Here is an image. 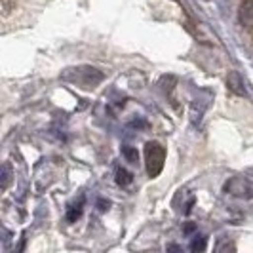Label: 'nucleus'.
I'll use <instances>...</instances> for the list:
<instances>
[{
    "label": "nucleus",
    "instance_id": "f257e3e1",
    "mask_svg": "<svg viewBox=\"0 0 253 253\" xmlns=\"http://www.w3.org/2000/svg\"><path fill=\"white\" fill-rule=\"evenodd\" d=\"M61 78L65 82H71V84H76L80 88H95L97 84L103 82V73L97 71L95 67H89V65H82V67H73V69H65L61 73Z\"/></svg>",
    "mask_w": 253,
    "mask_h": 253
},
{
    "label": "nucleus",
    "instance_id": "f03ea898",
    "mask_svg": "<svg viewBox=\"0 0 253 253\" xmlns=\"http://www.w3.org/2000/svg\"><path fill=\"white\" fill-rule=\"evenodd\" d=\"M145 160H147V171H149V175H151V177L160 175V171H162L164 162H166L164 147H160V145L154 143V141L147 143V147H145Z\"/></svg>",
    "mask_w": 253,
    "mask_h": 253
},
{
    "label": "nucleus",
    "instance_id": "7ed1b4c3",
    "mask_svg": "<svg viewBox=\"0 0 253 253\" xmlns=\"http://www.w3.org/2000/svg\"><path fill=\"white\" fill-rule=\"evenodd\" d=\"M225 190L228 194L236 196V198H252L253 196V189L250 185V181L244 177H230L225 183Z\"/></svg>",
    "mask_w": 253,
    "mask_h": 253
},
{
    "label": "nucleus",
    "instance_id": "20e7f679",
    "mask_svg": "<svg viewBox=\"0 0 253 253\" xmlns=\"http://www.w3.org/2000/svg\"><path fill=\"white\" fill-rule=\"evenodd\" d=\"M227 84H228V89H230L232 93H236V95H246V84H244V78H242V75L238 71H230V73H228Z\"/></svg>",
    "mask_w": 253,
    "mask_h": 253
},
{
    "label": "nucleus",
    "instance_id": "39448f33",
    "mask_svg": "<svg viewBox=\"0 0 253 253\" xmlns=\"http://www.w3.org/2000/svg\"><path fill=\"white\" fill-rule=\"evenodd\" d=\"M238 19L244 27L253 29V0H244L238 10Z\"/></svg>",
    "mask_w": 253,
    "mask_h": 253
},
{
    "label": "nucleus",
    "instance_id": "423d86ee",
    "mask_svg": "<svg viewBox=\"0 0 253 253\" xmlns=\"http://www.w3.org/2000/svg\"><path fill=\"white\" fill-rule=\"evenodd\" d=\"M82 206H84V202H82V198H80L78 204H73V206L69 208V211H67V219H69L71 223H75L76 219L82 215Z\"/></svg>",
    "mask_w": 253,
    "mask_h": 253
},
{
    "label": "nucleus",
    "instance_id": "0eeeda50",
    "mask_svg": "<svg viewBox=\"0 0 253 253\" xmlns=\"http://www.w3.org/2000/svg\"><path fill=\"white\" fill-rule=\"evenodd\" d=\"M131 181H133V177H131V173H129L127 169L120 168V169L116 171V183H118L120 187H127Z\"/></svg>",
    "mask_w": 253,
    "mask_h": 253
},
{
    "label": "nucleus",
    "instance_id": "6e6552de",
    "mask_svg": "<svg viewBox=\"0 0 253 253\" xmlns=\"http://www.w3.org/2000/svg\"><path fill=\"white\" fill-rule=\"evenodd\" d=\"M2 190H6L8 187H10V181H12V168H10V164H4L2 166Z\"/></svg>",
    "mask_w": 253,
    "mask_h": 253
},
{
    "label": "nucleus",
    "instance_id": "1a4fd4ad",
    "mask_svg": "<svg viewBox=\"0 0 253 253\" xmlns=\"http://www.w3.org/2000/svg\"><path fill=\"white\" fill-rule=\"evenodd\" d=\"M122 154H124V158H126L127 162H131V164H137V160H139L137 149H133V147H122Z\"/></svg>",
    "mask_w": 253,
    "mask_h": 253
},
{
    "label": "nucleus",
    "instance_id": "9d476101",
    "mask_svg": "<svg viewBox=\"0 0 253 253\" xmlns=\"http://www.w3.org/2000/svg\"><path fill=\"white\" fill-rule=\"evenodd\" d=\"M190 250L192 252H204L206 250V238L204 236H194V240L190 244Z\"/></svg>",
    "mask_w": 253,
    "mask_h": 253
},
{
    "label": "nucleus",
    "instance_id": "9b49d317",
    "mask_svg": "<svg viewBox=\"0 0 253 253\" xmlns=\"http://www.w3.org/2000/svg\"><path fill=\"white\" fill-rule=\"evenodd\" d=\"M223 250H232L234 252V246L232 244H219L217 246V252H223Z\"/></svg>",
    "mask_w": 253,
    "mask_h": 253
},
{
    "label": "nucleus",
    "instance_id": "f8f14e48",
    "mask_svg": "<svg viewBox=\"0 0 253 253\" xmlns=\"http://www.w3.org/2000/svg\"><path fill=\"white\" fill-rule=\"evenodd\" d=\"M183 230H185V232L189 234V232H192V230H194V225H192V223H189V225H187V227L183 228Z\"/></svg>",
    "mask_w": 253,
    "mask_h": 253
}]
</instances>
